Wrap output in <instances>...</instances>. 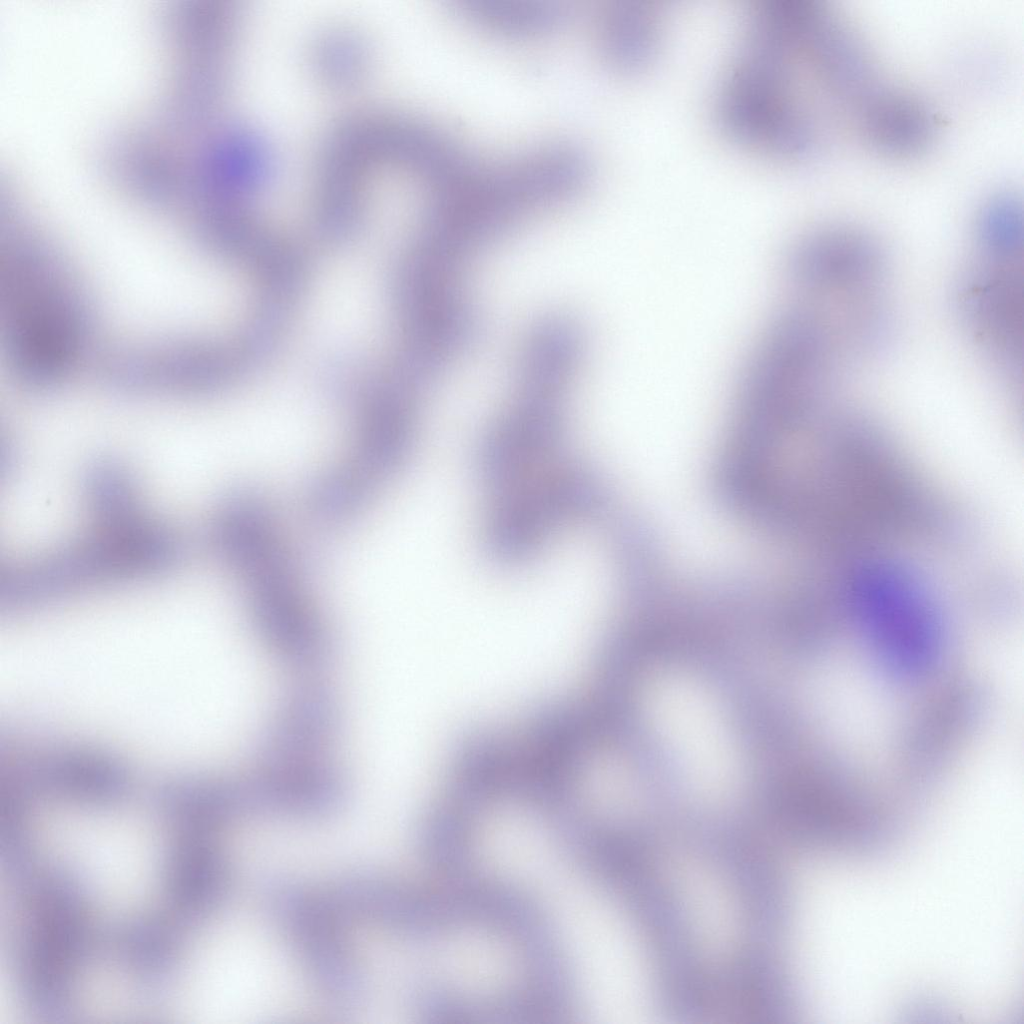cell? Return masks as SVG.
I'll return each instance as SVG.
<instances>
[{
	"label": "cell",
	"mask_w": 1024,
	"mask_h": 1024,
	"mask_svg": "<svg viewBox=\"0 0 1024 1024\" xmlns=\"http://www.w3.org/2000/svg\"><path fill=\"white\" fill-rule=\"evenodd\" d=\"M651 724L686 779L703 794L721 796L740 776L736 745L713 696L682 676L661 678L648 691Z\"/></svg>",
	"instance_id": "277c9868"
},
{
	"label": "cell",
	"mask_w": 1024,
	"mask_h": 1024,
	"mask_svg": "<svg viewBox=\"0 0 1024 1024\" xmlns=\"http://www.w3.org/2000/svg\"><path fill=\"white\" fill-rule=\"evenodd\" d=\"M862 134L873 150L909 159L925 153L934 137V120L924 104L895 90L879 87L859 106Z\"/></svg>",
	"instance_id": "9c48e42d"
},
{
	"label": "cell",
	"mask_w": 1024,
	"mask_h": 1024,
	"mask_svg": "<svg viewBox=\"0 0 1024 1024\" xmlns=\"http://www.w3.org/2000/svg\"><path fill=\"white\" fill-rule=\"evenodd\" d=\"M336 711L330 693L319 686L296 690L266 733L261 754L272 765L310 763L331 738Z\"/></svg>",
	"instance_id": "30bf717a"
},
{
	"label": "cell",
	"mask_w": 1024,
	"mask_h": 1024,
	"mask_svg": "<svg viewBox=\"0 0 1024 1024\" xmlns=\"http://www.w3.org/2000/svg\"><path fill=\"white\" fill-rule=\"evenodd\" d=\"M137 488L132 474L112 461L95 463L84 478L85 497L98 523L142 515Z\"/></svg>",
	"instance_id": "7c38bea8"
},
{
	"label": "cell",
	"mask_w": 1024,
	"mask_h": 1024,
	"mask_svg": "<svg viewBox=\"0 0 1024 1024\" xmlns=\"http://www.w3.org/2000/svg\"><path fill=\"white\" fill-rule=\"evenodd\" d=\"M266 904L325 998L340 1007L363 998L366 981L327 896L280 880L265 887Z\"/></svg>",
	"instance_id": "5b68a950"
},
{
	"label": "cell",
	"mask_w": 1024,
	"mask_h": 1024,
	"mask_svg": "<svg viewBox=\"0 0 1024 1024\" xmlns=\"http://www.w3.org/2000/svg\"><path fill=\"white\" fill-rule=\"evenodd\" d=\"M837 341L819 311L794 308L779 315L742 371L737 392L742 420L762 427L813 413L831 383Z\"/></svg>",
	"instance_id": "3957f363"
},
{
	"label": "cell",
	"mask_w": 1024,
	"mask_h": 1024,
	"mask_svg": "<svg viewBox=\"0 0 1024 1024\" xmlns=\"http://www.w3.org/2000/svg\"><path fill=\"white\" fill-rule=\"evenodd\" d=\"M977 240L985 257L1022 259V206L1014 195H998L983 207L977 223Z\"/></svg>",
	"instance_id": "4fadbf2b"
},
{
	"label": "cell",
	"mask_w": 1024,
	"mask_h": 1024,
	"mask_svg": "<svg viewBox=\"0 0 1024 1024\" xmlns=\"http://www.w3.org/2000/svg\"><path fill=\"white\" fill-rule=\"evenodd\" d=\"M818 3L757 0L748 9L716 97L725 137L765 160L809 159L820 132L809 88L823 89L815 49Z\"/></svg>",
	"instance_id": "6da1fadb"
},
{
	"label": "cell",
	"mask_w": 1024,
	"mask_h": 1024,
	"mask_svg": "<svg viewBox=\"0 0 1024 1024\" xmlns=\"http://www.w3.org/2000/svg\"><path fill=\"white\" fill-rule=\"evenodd\" d=\"M180 554L175 535L144 516L98 523L86 537L8 568L2 575V592L10 603L43 602L161 573L174 566Z\"/></svg>",
	"instance_id": "7a4b0ae2"
},
{
	"label": "cell",
	"mask_w": 1024,
	"mask_h": 1024,
	"mask_svg": "<svg viewBox=\"0 0 1024 1024\" xmlns=\"http://www.w3.org/2000/svg\"><path fill=\"white\" fill-rule=\"evenodd\" d=\"M789 270L795 280L841 300L873 296L886 275L887 258L878 240L849 226L816 230L793 247Z\"/></svg>",
	"instance_id": "52a82bcc"
},
{
	"label": "cell",
	"mask_w": 1024,
	"mask_h": 1024,
	"mask_svg": "<svg viewBox=\"0 0 1024 1024\" xmlns=\"http://www.w3.org/2000/svg\"><path fill=\"white\" fill-rule=\"evenodd\" d=\"M247 588L261 635L284 659L300 666L325 660L328 638L307 606L295 572L272 570L252 580Z\"/></svg>",
	"instance_id": "ba28073f"
},
{
	"label": "cell",
	"mask_w": 1024,
	"mask_h": 1024,
	"mask_svg": "<svg viewBox=\"0 0 1024 1024\" xmlns=\"http://www.w3.org/2000/svg\"><path fill=\"white\" fill-rule=\"evenodd\" d=\"M982 260L960 282L958 309L984 354L1009 380L1021 382L1022 259Z\"/></svg>",
	"instance_id": "8992f818"
},
{
	"label": "cell",
	"mask_w": 1024,
	"mask_h": 1024,
	"mask_svg": "<svg viewBox=\"0 0 1024 1024\" xmlns=\"http://www.w3.org/2000/svg\"><path fill=\"white\" fill-rule=\"evenodd\" d=\"M662 12L648 1L618 0L604 14L601 49L615 69L637 74L647 71L664 42Z\"/></svg>",
	"instance_id": "8fae6325"
}]
</instances>
